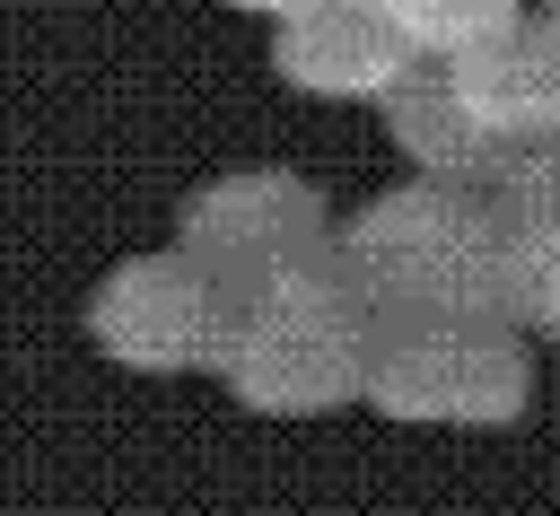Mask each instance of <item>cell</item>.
<instances>
[{"label":"cell","instance_id":"cell-1","mask_svg":"<svg viewBox=\"0 0 560 516\" xmlns=\"http://www.w3.org/2000/svg\"><path fill=\"white\" fill-rule=\"evenodd\" d=\"M341 280L359 289V306L385 324H455V315H508V245H499V210L490 192L464 184H394L376 192L341 236H332Z\"/></svg>","mask_w":560,"mask_h":516},{"label":"cell","instance_id":"cell-2","mask_svg":"<svg viewBox=\"0 0 560 516\" xmlns=\"http://www.w3.org/2000/svg\"><path fill=\"white\" fill-rule=\"evenodd\" d=\"M368 359H376V315L341 280V262H306L289 280L228 297V341L210 376L262 420H315L368 402Z\"/></svg>","mask_w":560,"mask_h":516},{"label":"cell","instance_id":"cell-3","mask_svg":"<svg viewBox=\"0 0 560 516\" xmlns=\"http://www.w3.org/2000/svg\"><path fill=\"white\" fill-rule=\"evenodd\" d=\"M534 402V350L508 315L385 324L368 359V411L402 429H508Z\"/></svg>","mask_w":560,"mask_h":516},{"label":"cell","instance_id":"cell-4","mask_svg":"<svg viewBox=\"0 0 560 516\" xmlns=\"http://www.w3.org/2000/svg\"><path fill=\"white\" fill-rule=\"evenodd\" d=\"M88 341L131 376H201L228 341V289L192 245L131 254L88 289Z\"/></svg>","mask_w":560,"mask_h":516},{"label":"cell","instance_id":"cell-5","mask_svg":"<svg viewBox=\"0 0 560 516\" xmlns=\"http://www.w3.org/2000/svg\"><path fill=\"white\" fill-rule=\"evenodd\" d=\"M332 210L306 175L289 166H236V175H210L201 192H184L175 210V245H192L228 297L262 289V280H289L306 262H332Z\"/></svg>","mask_w":560,"mask_h":516},{"label":"cell","instance_id":"cell-6","mask_svg":"<svg viewBox=\"0 0 560 516\" xmlns=\"http://www.w3.org/2000/svg\"><path fill=\"white\" fill-rule=\"evenodd\" d=\"M438 61H446L455 96L472 105V122L508 157L560 149V26H551V9L542 17L516 9L508 26H490V35H472V44L438 52Z\"/></svg>","mask_w":560,"mask_h":516},{"label":"cell","instance_id":"cell-7","mask_svg":"<svg viewBox=\"0 0 560 516\" xmlns=\"http://www.w3.org/2000/svg\"><path fill=\"white\" fill-rule=\"evenodd\" d=\"M420 61V44L402 35V17L385 0H306L289 17H271V70L298 96H332V105H385V87Z\"/></svg>","mask_w":560,"mask_h":516},{"label":"cell","instance_id":"cell-8","mask_svg":"<svg viewBox=\"0 0 560 516\" xmlns=\"http://www.w3.org/2000/svg\"><path fill=\"white\" fill-rule=\"evenodd\" d=\"M385 131H394L402 166H411V175H429V184L499 192V184L525 166V157H508V149L472 122V105L455 96V79H446V61H438V52H420V61L385 87Z\"/></svg>","mask_w":560,"mask_h":516},{"label":"cell","instance_id":"cell-9","mask_svg":"<svg viewBox=\"0 0 560 516\" xmlns=\"http://www.w3.org/2000/svg\"><path fill=\"white\" fill-rule=\"evenodd\" d=\"M385 9L402 17V35H411L420 52H455V44L490 35V26H508L525 0H385Z\"/></svg>","mask_w":560,"mask_h":516},{"label":"cell","instance_id":"cell-10","mask_svg":"<svg viewBox=\"0 0 560 516\" xmlns=\"http://www.w3.org/2000/svg\"><path fill=\"white\" fill-rule=\"evenodd\" d=\"M228 9H245V17H289V9H306V0H228Z\"/></svg>","mask_w":560,"mask_h":516},{"label":"cell","instance_id":"cell-11","mask_svg":"<svg viewBox=\"0 0 560 516\" xmlns=\"http://www.w3.org/2000/svg\"><path fill=\"white\" fill-rule=\"evenodd\" d=\"M551 26H560V0H551Z\"/></svg>","mask_w":560,"mask_h":516}]
</instances>
